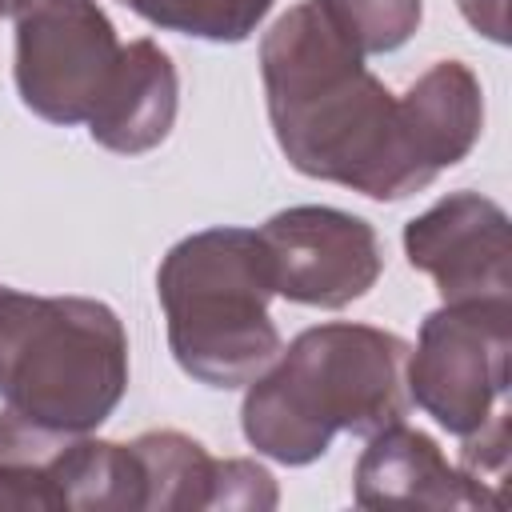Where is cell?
Wrapping results in <instances>:
<instances>
[{"label": "cell", "mask_w": 512, "mask_h": 512, "mask_svg": "<svg viewBox=\"0 0 512 512\" xmlns=\"http://www.w3.org/2000/svg\"><path fill=\"white\" fill-rule=\"evenodd\" d=\"M268 120L284 160L368 200H404L436 176L412 152L400 96L324 20L316 0L288 8L260 40Z\"/></svg>", "instance_id": "1"}, {"label": "cell", "mask_w": 512, "mask_h": 512, "mask_svg": "<svg viewBox=\"0 0 512 512\" xmlns=\"http://www.w3.org/2000/svg\"><path fill=\"white\" fill-rule=\"evenodd\" d=\"M128 392V332L104 300L0 284V460L44 464Z\"/></svg>", "instance_id": "2"}, {"label": "cell", "mask_w": 512, "mask_h": 512, "mask_svg": "<svg viewBox=\"0 0 512 512\" xmlns=\"http://www.w3.org/2000/svg\"><path fill=\"white\" fill-rule=\"evenodd\" d=\"M408 340L372 324L304 328L244 388V440L288 468L320 460L336 432L372 436L400 424L408 400Z\"/></svg>", "instance_id": "3"}, {"label": "cell", "mask_w": 512, "mask_h": 512, "mask_svg": "<svg viewBox=\"0 0 512 512\" xmlns=\"http://www.w3.org/2000/svg\"><path fill=\"white\" fill-rule=\"evenodd\" d=\"M168 348L184 376L208 388H244L280 356L268 316L272 272L256 232L204 228L168 248L156 268Z\"/></svg>", "instance_id": "4"}, {"label": "cell", "mask_w": 512, "mask_h": 512, "mask_svg": "<svg viewBox=\"0 0 512 512\" xmlns=\"http://www.w3.org/2000/svg\"><path fill=\"white\" fill-rule=\"evenodd\" d=\"M512 300H456L424 316L408 348V400L444 432L472 436L508 396Z\"/></svg>", "instance_id": "5"}, {"label": "cell", "mask_w": 512, "mask_h": 512, "mask_svg": "<svg viewBox=\"0 0 512 512\" xmlns=\"http://www.w3.org/2000/svg\"><path fill=\"white\" fill-rule=\"evenodd\" d=\"M120 36L96 0H28L16 8V92L48 124H88L116 60Z\"/></svg>", "instance_id": "6"}, {"label": "cell", "mask_w": 512, "mask_h": 512, "mask_svg": "<svg viewBox=\"0 0 512 512\" xmlns=\"http://www.w3.org/2000/svg\"><path fill=\"white\" fill-rule=\"evenodd\" d=\"M268 256L272 292L308 308H348L384 272V248L364 216L328 204H296L256 232Z\"/></svg>", "instance_id": "7"}, {"label": "cell", "mask_w": 512, "mask_h": 512, "mask_svg": "<svg viewBox=\"0 0 512 512\" xmlns=\"http://www.w3.org/2000/svg\"><path fill=\"white\" fill-rule=\"evenodd\" d=\"M404 256L416 272L436 280L444 304L508 300L512 292L508 212L480 192H448L408 220Z\"/></svg>", "instance_id": "8"}, {"label": "cell", "mask_w": 512, "mask_h": 512, "mask_svg": "<svg viewBox=\"0 0 512 512\" xmlns=\"http://www.w3.org/2000/svg\"><path fill=\"white\" fill-rule=\"evenodd\" d=\"M180 108V76L172 56L140 36L120 48L116 72L88 116V136L120 156H140L152 152L168 140Z\"/></svg>", "instance_id": "9"}, {"label": "cell", "mask_w": 512, "mask_h": 512, "mask_svg": "<svg viewBox=\"0 0 512 512\" xmlns=\"http://www.w3.org/2000/svg\"><path fill=\"white\" fill-rule=\"evenodd\" d=\"M352 500L364 508H476L464 472L448 464L428 432L408 428L404 420L368 436V448L352 468Z\"/></svg>", "instance_id": "10"}, {"label": "cell", "mask_w": 512, "mask_h": 512, "mask_svg": "<svg viewBox=\"0 0 512 512\" xmlns=\"http://www.w3.org/2000/svg\"><path fill=\"white\" fill-rule=\"evenodd\" d=\"M400 116L420 164L440 176L460 164L484 128V88L464 60H436L400 96Z\"/></svg>", "instance_id": "11"}, {"label": "cell", "mask_w": 512, "mask_h": 512, "mask_svg": "<svg viewBox=\"0 0 512 512\" xmlns=\"http://www.w3.org/2000/svg\"><path fill=\"white\" fill-rule=\"evenodd\" d=\"M60 512H144V464L132 444L80 436L56 448L44 464Z\"/></svg>", "instance_id": "12"}, {"label": "cell", "mask_w": 512, "mask_h": 512, "mask_svg": "<svg viewBox=\"0 0 512 512\" xmlns=\"http://www.w3.org/2000/svg\"><path fill=\"white\" fill-rule=\"evenodd\" d=\"M144 464V512H192L220 504V460L184 432L160 428L132 440Z\"/></svg>", "instance_id": "13"}, {"label": "cell", "mask_w": 512, "mask_h": 512, "mask_svg": "<svg viewBox=\"0 0 512 512\" xmlns=\"http://www.w3.org/2000/svg\"><path fill=\"white\" fill-rule=\"evenodd\" d=\"M148 24L212 44L248 40L276 0H120Z\"/></svg>", "instance_id": "14"}, {"label": "cell", "mask_w": 512, "mask_h": 512, "mask_svg": "<svg viewBox=\"0 0 512 512\" xmlns=\"http://www.w3.org/2000/svg\"><path fill=\"white\" fill-rule=\"evenodd\" d=\"M316 8L360 56L404 48L424 20V0H316Z\"/></svg>", "instance_id": "15"}, {"label": "cell", "mask_w": 512, "mask_h": 512, "mask_svg": "<svg viewBox=\"0 0 512 512\" xmlns=\"http://www.w3.org/2000/svg\"><path fill=\"white\" fill-rule=\"evenodd\" d=\"M0 512H60L40 464L0 460Z\"/></svg>", "instance_id": "16"}, {"label": "cell", "mask_w": 512, "mask_h": 512, "mask_svg": "<svg viewBox=\"0 0 512 512\" xmlns=\"http://www.w3.org/2000/svg\"><path fill=\"white\" fill-rule=\"evenodd\" d=\"M456 4H460L464 20H468L476 32H484V36H488V40H496V44H504V40H508L504 0H456Z\"/></svg>", "instance_id": "17"}, {"label": "cell", "mask_w": 512, "mask_h": 512, "mask_svg": "<svg viewBox=\"0 0 512 512\" xmlns=\"http://www.w3.org/2000/svg\"><path fill=\"white\" fill-rule=\"evenodd\" d=\"M20 4H28V0H0V16H16Z\"/></svg>", "instance_id": "18"}]
</instances>
